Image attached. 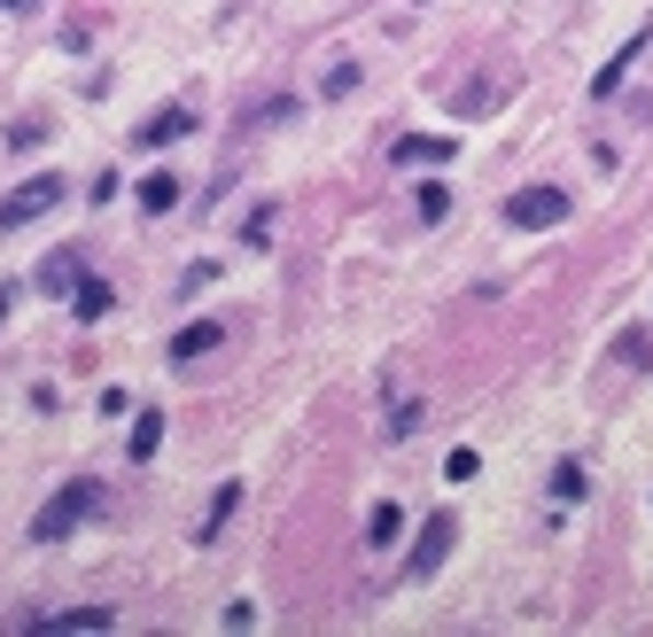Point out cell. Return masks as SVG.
Segmentation results:
<instances>
[{
	"instance_id": "1",
	"label": "cell",
	"mask_w": 653,
	"mask_h": 637,
	"mask_svg": "<svg viewBox=\"0 0 653 637\" xmlns=\"http://www.w3.org/2000/svg\"><path fill=\"white\" fill-rule=\"evenodd\" d=\"M94 505H102V482H87V475H78L70 490H55V498L39 505V521H32V536H39V544H62V536H70L78 521H87Z\"/></svg>"
},
{
	"instance_id": "2",
	"label": "cell",
	"mask_w": 653,
	"mask_h": 637,
	"mask_svg": "<svg viewBox=\"0 0 653 637\" xmlns=\"http://www.w3.org/2000/svg\"><path fill=\"white\" fill-rule=\"evenodd\" d=\"M55 203H62V179H55V171L24 179V187H9V195H0V234H9V226H32V218H47Z\"/></svg>"
},
{
	"instance_id": "3",
	"label": "cell",
	"mask_w": 653,
	"mask_h": 637,
	"mask_svg": "<svg viewBox=\"0 0 653 637\" xmlns=\"http://www.w3.org/2000/svg\"><path fill=\"white\" fill-rule=\"evenodd\" d=\"M451 536H459V521H451V513H436V521L421 528V544H413V560H404V576H413V583H428V576L451 560Z\"/></svg>"
},
{
	"instance_id": "4",
	"label": "cell",
	"mask_w": 653,
	"mask_h": 637,
	"mask_svg": "<svg viewBox=\"0 0 653 637\" xmlns=\"http://www.w3.org/2000/svg\"><path fill=\"white\" fill-rule=\"evenodd\" d=\"M560 218H568V195H560V187H522V195L506 203V226H522V234L560 226Z\"/></svg>"
},
{
	"instance_id": "5",
	"label": "cell",
	"mask_w": 653,
	"mask_h": 637,
	"mask_svg": "<svg viewBox=\"0 0 653 637\" xmlns=\"http://www.w3.org/2000/svg\"><path fill=\"white\" fill-rule=\"evenodd\" d=\"M389 163H404V171H428V163H451V140H444V133H436V140H428V133H404V140L389 148Z\"/></svg>"
},
{
	"instance_id": "6",
	"label": "cell",
	"mask_w": 653,
	"mask_h": 637,
	"mask_svg": "<svg viewBox=\"0 0 653 637\" xmlns=\"http://www.w3.org/2000/svg\"><path fill=\"white\" fill-rule=\"evenodd\" d=\"M180 133H195V110H187V102H172V110H156V117L140 125V148H163V140H180Z\"/></svg>"
},
{
	"instance_id": "7",
	"label": "cell",
	"mask_w": 653,
	"mask_h": 637,
	"mask_svg": "<svg viewBox=\"0 0 653 637\" xmlns=\"http://www.w3.org/2000/svg\"><path fill=\"white\" fill-rule=\"evenodd\" d=\"M218 334H226L218 319H195V327H180V334H172V357H180V366H187V357H203V350H218Z\"/></svg>"
},
{
	"instance_id": "8",
	"label": "cell",
	"mask_w": 653,
	"mask_h": 637,
	"mask_svg": "<svg viewBox=\"0 0 653 637\" xmlns=\"http://www.w3.org/2000/svg\"><path fill=\"white\" fill-rule=\"evenodd\" d=\"M172 203H180V179H172V171H148V179H140V211H148V218H163Z\"/></svg>"
},
{
	"instance_id": "9",
	"label": "cell",
	"mask_w": 653,
	"mask_h": 637,
	"mask_svg": "<svg viewBox=\"0 0 653 637\" xmlns=\"http://www.w3.org/2000/svg\"><path fill=\"white\" fill-rule=\"evenodd\" d=\"M110 622H117L110 606H70V614H47L39 629H55V637H62V629H110Z\"/></svg>"
},
{
	"instance_id": "10",
	"label": "cell",
	"mask_w": 653,
	"mask_h": 637,
	"mask_svg": "<svg viewBox=\"0 0 653 637\" xmlns=\"http://www.w3.org/2000/svg\"><path fill=\"white\" fill-rule=\"evenodd\" d=\"M241 505V482H218V498H210V513H203V536L195 544H218V528H226V513Z\"/></svg>"
},
{
	"instance_id": "11",
	"label": "cell",
	"mask_w": 653,
	"mask_h": 637,
	"mask_svg": "<svg viewBox=\"0 0 653 637\" xmlns=\"http://www.w3.org/2000/svg\"><path fill=\"white\" fill-rule=\"evenodd\" d=\"M70 304H78V319H110V304H117V296H110V281H78V288H70Z\"/></svg>"
},
{
	"instance_id": "12",
	"label": "cell",
	"mask_w": 653,
	"mask_h": 637,
	"mask_svg": "<svg viewBox=\"0 0 653 637\" xmlns=\"http://www.w3.org/2000/svg\"><path fill=\"white\" fill-rule=\"evenodd\" d=\"M163 443V412H133V459H156Z\"/></svg>"
},
{
	"instance_id": "13",
	"label": "cell",
	"mask_w": 653,
	"mask_h": 637,
	"mask_svg": "<svg viewBox=\"0 0 653 637\" xmlns=\"http://www.w3.org/2000/svg\"><path fill=\"white\" fill-rule=\"evenodd\" d=\"M366 544H374V553H389V544H397V505H389V498L366 513Z\"/></svg>"
},
{
	"instance_id": "14",
	"label": "cell",
	"mask_w": 653,
	"mask_h": 637,
	"mask_svg": "<svg viewBox=\"0 0 653 637\" xmlns=\"http://www.w3.org/2000/svg\"><path fill=\"white\" fill-rule=\"evenodd\" d=\"M39 281H47V296H62V281H78V257H47Z\"/></svg>"
},
{
	"instance_id": "15",
	"label": "cell",
	"mask_w": 653,
	"mask_h": 637,
	"mask_svg": "<svg viewBox=\"0 0 653 637\" xmlns=\"http://www.w3.org/2000/svg\"><path fill=\"white\" fill-rule=\"evenodd\" d=\"M444 475H451V482H474V475H482V459H474V451L459 443V451H451V459H444Z\"/></svg>"
},
{
	"instance_id": "16",
	"label": "cell",
	"mask_w": 653,
	"mask_h": 637,
	"mask_svg": "<svg viewBox=\"0 0 653 637\" xmlns=\"http://www.w3.org/2000/svg\"><path fill=\"white\" fill-rule=\"evenodd\" d=\"M421 218L444 226V218H451V195H444V187H421Z\"/></svg>"
},
{
	"instance_id": "17",
	"label": "cell",
	"mask_w": 653,
	"mask_h": 637,
	"mask_svg": "<svg viewBox=\"0 0 653 637\" xmlns=\"http://www.w3.org/2000/svg\"><path fill=\"white\" fill-rule=\"evenodd\" d=\"M552 498H584V467H560L552 475Z\"/></svg>"
},
{
	"instance_id": "18",
	"label": "cell",
	"mask_w": 653,
	"mask_h": 637,
	"mask_svg": "<svg viewBox=\"0 0 653 637\" xmlns=\"http://www.w3.org/2000/svg\"><path fill=\"white\" fill-rule=\"evenodd\" d=\"M0 9H39V0H0Z\"/></svg>"
}]
</instances>
